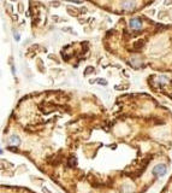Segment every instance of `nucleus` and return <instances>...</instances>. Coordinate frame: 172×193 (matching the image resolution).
I'll return each mask as SVG.
<instances>
[{
  "mask_svg": "<svg viewBox=\"0 0 172 193\" xmlns=\"http://www.w3.org/2000/svg\"><path fill=\"white\" fill-rule=\"evenodd\" d=\"M166 170H167V168L165 164H157L153 169V175L157 178H161L166 174Z\"/></svg>",
  "mask_w": 172,
  "mask_h": 193,
  "instance_id": "1",
  "label": "nucleus"
},
{
  "mask_svg": "<svg viewBox=\"0 0 172 193\" xmlns=\"http://www.w3.org/2000/svg\"><path fill=\"white\" fill-rule=\"evenodd\" d=\"M129 24H130V28L134 29V30H140L142 28V21L140 18H137V17L131 18L130 22H129Z\"/></svg>",
  "mask_w": 172,
  "mask_h": 193,
  "instance_id": "2",
  "label": "nucleus"
},
{
  "mask_svg": "<svg viewBox=\"0 0 172 193\" xmlns=\"http://www.w3.org/2000/svg\"><path fill=\"white\" fill-rule=\"evenodd\" d=\"M136 5L137 4L135 1H124V2H122V7L124 10H134L136 7Z\"/></svg>",
  "mask_w": 172,
  "mask_h": 193,
  "instance_id": "3",
  "label": "nucleus"
},
{
  "mask_svg": "<svg viewBox=\"0 0 172 193\" xmlns=\"http://www.w3.org/2000/svg\"><path fill=\"white\" fill-rule=\"evenodd\" d=\"M10 144L14 145V146H18L21 144V139L17 136V135H11L10 136Z\"/></svg>",
  "mask_w": 172,
  "mask_h": 193,
  "instance_id": "4",
  "label": "nucleus"
},
{
  "mask_svg": "<svg viewBox=\"0 0 172 193\" xmlns=\"http://www.w3.org/2000/svg\"><path fill=\"white\" fill-rule=\"evenodd\" d=\"M166 82H167V77H166V76H160V77H159V83L164 85V83H166Z\"/></svg>",
  "mask_w": 172,
  "mask_h": 193,
  "instance_id": "5",
  "label": "nucleus"
}]
</instances>
